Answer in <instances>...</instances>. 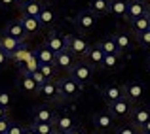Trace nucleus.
Wrapping results in <instances>:
<instances>
[{
	"mask_svg": "<svg viewBox=\"0 0 150 134\" xmlns=\"http://www.w3.org/2000/svg\"><path fill=\"white\" fill-rule=\"evenodd\" d=\"M74 64H76V57H74V55L70 53L69 49H65V51H61V53L55 55V62H53V66H55L57 70H63V72H70Z\"/></svg>",
	"mask_w": 150,
	"mask_h": 134,
	"instance_id": "nucleus-10",
	"label": "nucleus"
},
{
	"mask_svg": "<svg viewBox=\"0 0 150 134\" xmlns=\"http://www.w3.org/2000/svg\"><path fill=\"white\" fill-rule=\"evenodd\" d=\"M122 66V55H105L103 59L101 70H108V72H116Z\"/></svg>",
	"mask_w": 150,
	"mask_h": 134,
	"instance_id": "nucleus-26",
	"label": "nucleus"
},
{
	"mask_svg": "<svg viewBox=\"0 0 150 134\" xmlns=\"http://www.w3.org/2000/svg\"><path fill=\"white\" fill-rule=\"evenodd\" d=\"M33 128L36 131V134H55L53 123H33Z\"/></svg>",
	"mask_w": 150,
	"mask_h": 134,
	"instance_id": "nucleus-30",
	"label": "nucleus"
},
{
	"mask_svg": "<svg viewBox=\"0 0 150 134\" xmlns=\"http://www.w3.org/2000/svg\"><path fill=\"white\" fill-rule=\"evenodd\" d=\"M11 123H13V121H11L10 117H4V119H0V134H6V131L10 128Z\"/></svg>",
	"mask_w": 150,
	"mask_h": 134,
	"instance_id": "nucleus-36",
	"label": "nucleus"
},
{
	"mask_svg": "<svg viewBox=\"0 0 150 134\" xmlns=\"http://www.w3.org/2000/svg\"><path fill=\"white\" fill-rule=\"evenodd\" d=\"M40 74L46 77V80H55V74H57V68L53 64H40L38 66Z\"/></svg>",
	"mask_w": 150,
	"mask_h": 134,
	"instance_id": "nucleus-31",
	"label": "nucleus"
},
{
	"mask_svg": "<svg viewBox=\"0 0 150 134\" xmlns=\"http://www.w3.org/2000/svg\"><path fill=\"white\" fill-rule=\"evenodd\" d=\"M139 134H150V132H139Z\"/></svg>",
	"mask_w": 150,
	"mask_h": 134,
	"instance_id": "nucleus-48",
	"label": "nucleus"
},
{
	"mask_svg": "<svg viewBox=\"0 0 150 134\" xmlns=\"http://www.w3.org/2000/svg\"><path fill=\"white\" fill-rule=\"evenodd\" d=\"M38 23H40L42 29H53L55 23H57V11H55V8L50 6V4H44L40 15H38Z\"/></svg>",
	"mask_w": 150,
	"mask_h": 134,
	"instance_id": "nucleus-11",
	"label": "nucleus"
},
{
	"mask_svg": "<svg viewBox=\"0 0 150 134\" xmlns=\"http://www.w3.org/2000/svg\"><path fill=\"white\" fill-rule=\"evenodd\" d=\"M17 6V0H0V8L2 10H11Z\"/></svg>",
	"mask_w": 150,
	"mask_h": 134,
	"instance_id": "nucleus-38",
	"label": "nucleus"
},
{
	"mask_svg": "<svg viewBox=\"0 0 150 134\" xmlns=\"http://www.w3.org/2000/svg\"><path fill=\"white\" fill-rule=\"evenodd\" d=\"M55 115H57V113H55L51 108L40 106V108H36L34 113H33V123H53Z\"/></svg>",
	"mask_w": 150,
	"mask_h": 134,
	"instance_id": "nucleus-19",
	"label": "nucleus"
},
{
	"mask_svg": "<svg viewBox=\"0 0 150 134\" xmlns=\"http://www.w3.org/2000/svg\"><path fill=\"white\" fill-rule=\"evenodd\" d=\"M29 2H33V0H17V6L21 8V6H25V4H29Z\"/></svg>",
	"mask_w": 150,
	"mask_h": 134,
	"instance_id": "nucleus-45",
	"label": "nucleus"
},
{
	"mask_svg": "<svg viewBox=\"0 0 150 134\" xmlns=\"http://www.w3.org/2000/svg\"><path fill=\"white\" fill-rule=\"evenodd\" d=\"M23 42H19V40H15V38H11V36H6V34H0V49L4 51V53L10 57V55H13L15 51L21 47Z\"/></svg>",
	"mask_w": 150,
	"mask_h": 134,
	"instance_id": "nucleus-22",
	"label": "nucleus"
},
{
	"mask_svg": "<svg viewBox=\"0 0 150 134\" xmlns=\"http://www.w3.org/2000/svg\"><path fill=\"white\" fill-rule=\"evenodd\" d=\"M139 132L141 131L135 127V125L129 123V125H122L120 128H116V132H114V134H139Z\"/></svg>",
	"mask_w": 150,
	"mask_h": 134,
	"instance_id": "nucleus-34",
	"label": "nucleus"
},
{
	"mask_svg": "<svg viewBox=\"0 0 150 134\" xmlns=\"http://www.w3.org/2000/svg\"><path fill=\"white\" fill-rule=\"evenodd\" d=\"M69 134H86V131L80 127V125H76V127H74V128H72V131H70Z\"/></svg>",
	"mask_w": 150,
	"mask_h": 134,
	"instance_id": "nucleus-40",
	"label": "nucleus"
},
{
	"mask_svg": "<svg viewBox=\"0 0 150 134\" xmlns=\"http://www.w3.org/2000/svg\"><path fill=\"white\" fill-rule=\"evenodd\" d=\"M11 94L8 93V91H4V89H0V106L2 108H6V110H10L11 108Z\"/></svg>",
	"mask_w": 150,
	"mask_h": 134,
	"instance_id": "nucleus-33",
	"label": "nucleus"
},
{
	"mask_svg": "<svg viewBox=\"0 0 150 134\" xmlns=\"http://www.w3.org/2000/svg\"><path fill=\"white\" fill-rule=\"evenodd\" d=\"M146 13H148V17H150V6H148V10H146Z\"/></svg>",
	"mask_w": 150,
	"mask_h": 134,
	"instance_id": "nucleus-47",
	"label": "nucleus"
},
{
	"mask_svg": "<svg viewBox=\"0 0 150 134\" xmlns=\"http://www.w3.org/2000/svg\"><path fill=\"white\" fill-rule=\"evenodd\" d=\"M8 62H10V57H8V55L4 53L2 49H0V68H4V66H6Z\"/></svg>",
	"mask_w": 150,
	"mask_h": 134,
	"instance_id": "nucleus-39",
	"label": "nucleus"
},
{
	"mask_svg": "<svg viewBox=\"0 0 150 134\" xmlns=\"http://www.w3.org/2000/svg\"><path fill=\"white\" fill-rule=\"evenodd\" d=\"M38 94L44 98L46 102H59L61 100V93H59V85L55 80H48L38 87Z\"/></svg>",
	"mask_w": 150,
	"mask_h": 134,
	"instance_id": "nucleus-9",
	"label": "nucleus"
},
{
	"mask_svg": "<svg viewBox=\"0 0 150 134\" xmlns=\"http://www.w3.org/2000/svg\"><path fill=\"white\" fill-rule=\"evenodd\" d=\"M19 23L23 25V29H25L27 36H36V34L42 30L40 23H38V17H29V15H21V17H19Z\"/></svg>",
	"mask_w": 150,
	"mask_h": 134,
	"instance_id": "nucleus-20",
	"label": "nucleus"
},
{
	"mask_svg": "<svg viewBox=\"0 0 150 134\" xmlns=\"http://www.w3.org/2000/svg\"><path fill=\"white\" fill-rule=\"evenodd\" d=\"M4 117H8V110L0 106V119H4Z\"/></svg>",
	"mask_w": 150,
	"mask_h": 134,
	"instance_id": "nucleus-44",
	"label": "nucleus"
},
{
	"mask_svg": "<svg viewBox=\"0 0 150 134\" xmlns=\"http://www.w3.org/2000/svg\"><path fill=\"white\" fill-rule=\"evenodd\" d=\"M33 55H34V59L38 61V64H53V62H55V53H51L44 44L38 47Z\"/></svg>",
	"mask_w": 150,
	"mask_h": 134,
	"instance_id": "nucleus-24",
	"label": "nucleus"
},
{
	"mask_svg": "<svg viewBox=\"0 0 150 134\" xmlns=\"http://www.w3.org/2000/svg\"><path fill=\"white\" fill-rule=\"evenodd\" d=\"M97 25V15L93 13L89 8L86 10H80L74 17V27H76L80 32H91Z\"/></svg>",
	"mask_w": 150,
	"mask_h": 134,
	"instance_id": "nucleus-2",
	"label": "nucleus"
},
{
	"mask_svg": "<svg viewBox=\"0 0 150 134\" xmlns=\"http://www.w3.org/2000/svg\"><path fill=\"white\" fill-rule=\"evenodd\" d=\"M141 132H150V119H148L146 123L143 125V128H141Z\"/></svg>",
	"mask_w": 150,
	"mask_h": 134,
	"instance_id": "nucleus-43",
	"label": "nucleus"
},
{
	"mask_svg": "<svg viewBox=\"0 0 150 134\" xmlns=\"http://www.w3.org/2000/svg\"><path fill=\"white\" fill-rule=\"evenodd\" d=\"M97 45L103 49V53H105V55H120L118 45H116V42H114V36H105Z\"/></svg>",
	"mask_w": 150,
	"mask_h": 134,
	"instance_id": "nucleus-29",
	"label": "nucleus"
},
{
	"mask_svg": "<svg viewBox=\"0 0 150 134\" xmlns=\"http://www.w3.org/2000/svg\"><path fill=\"white\" fill-rule=\"evenodd\" d=\"M146 10H148V6H146V2H144V0H129V4H127V15H125V19H127V21H133V19L144 15V13H146Z\"/></svg>",
	"mask_w": 150,
	"mask_h": 134,
	"instance_id": "nucleus-17",
	"label": "nucleus"
},
{
	"mask_svg": "<svg viewBox=\"0 0 150 134\" xmlns=\"http://www.w3.org/2000/svg\"><path fill=\"white\" fill-rule=\"evenodd\" d=\"M114 36V42H116L118 45V51H120V55L124 53H129V51L133 49V36L129 32H116L112 34Z\"/></svg>",
	"mask_w": 150,
	"mask_h": 134,
	"instance_id": "nucleus-18",
	"label": "nucleus"
},
{
	"mask_svg": "<svg viewBox=\"0 0 150 134\" xmlns=\"http://www.w3.org/2000/svg\"><path fill=\"white\" fill-rule=\"evenodd\" d=\"M53 127H55V131H59V132H70L76 127V119H74L70 113H59L53 119Z\"/></svg>",
	"mask_w": 150,
	"mask_h": 134,
	"instance_id": "nucleus-15",
	"label": "nucleus"
},
{
	"mask_svg": "<svg viewBox=\"0 0 150 134\" xmlns=\"http://www.w3.org/2000/svg\"><path fill=\"white\" fill-rule=\"evenodd\" d=\"M144 68H146V72L150 74V53L146 55V59H144Z\"/></svg>",
	"mask_w": 150,
	"mask_h": 134,
	"instance_id": "nucleus-42",
	"label": "nucleus"
},
{
	"mask_svg": "<svg viewBox=\"0 0 150 134\" xmlns=\"http://www.w3.org/2000/svg\"><path fill=\"white\" fill-rule=\"evenodd\" d=\"M144 93H146L144 83H141V81H137V80L127 81V83L124 85V98L127 102H131V104H139V102H143Z\"/></svg>",
	"mask_w": 150,
	"mask_h": 134,
	"instance_id": "nucleus-3",
	"label": "nucleus"
},
{
	"mask_svg": "<svg viewBox=\"0 0 150 134\" xmlns=\"http://www.w3.org/2000/svg\"><path fill=\"white\" fill-rule=\"evenodd\" d=\"M2 34H6V36H11V38H15V40H19V42H25L27 38V32H25V29H23V25L19 23V19L17 21H10L6 27H4V32Z\"/></svg>",
	"mask_w": 150,
	"mask_h": 134,
	"instance_id": "nucleus-16",
	"label": "nucleus"
},
{
	"mask_svg": "<svg viewBox=\"0 0 150 134\" xmlns=\"http://www.w3.org/2000/svg\"><path fill=\"white\" fill-rule=\"evenodd\" d=\"M23 134H36V131L33 128V125H29V127L23 128Z\"/></svg>",
	"mask_w": 150,
	"mask_h": 134,
	"instance_id": "nucleus-41",
	"label": "nucleus"
},
{
	"mask_svg": "<svg viewBox=\"0 0 150 134\" xmlns=\"http://www.w3.org/2000/svg\"><path fill=\"white\" fill-rule=\"evenodd\" d=\"M103 59H105V53H103V49L99 45H91L88 51V55H86V62H88L91 68H101L103 64Z\"/></svg>",
	"mask_w": 150,
	"mask_h": 134,
	"instance_id": "nucleus-21",
	"label": "nucleus"
},
{
	"mask_svg": "<svg viewBox=\"0 0 150 134\" xmlns=\"http://www.w3.org/2000/svg\"><path fill=\"white\" fill-rule=\"evenodd\" d=\"M19 89L27 94H38V85L34 83L30 72L25 68H21V72H19Z\"/></svg>",
	"mask_w": 150,
	"mask_h": 134,
	"instance_id": "nucleus-13",
	"label": "nucleus"
},
{
	"mask_svg": "<svg viewBox=\"0 0 150 134\" xmlns=\"http://www.w3.org/2000/svg\"><path fill=\"white\" fill-rule=\"evenodd\" d=\"M89 47H91V44H89L88 40H86L84 36H72V34H67V49L70 51V53L74 55V57H80V59H86V55H88Z\"/></svg>",
	"mask_w": 150,
	"mask_h": 134,
	"instance_id": "nucleus-1",
	"label": "nucleus"
},
{
	"mask_svg": "<svg viewBox=\"0 0 150 134\" xmlns=\"http://www.w3.org/2000/svg\"><path fill=\"white\" fill-rule=\"evenodd\" d=\"M127 4L129 0H110V13L118 19L125 17L127 15Z\"/></svg>",
	"mask_w": 150,
	"mask_h": 134,
	"instance_id": "nucleus-27",
	"label": "nucleus"
},
{
	"mask_svg": "<svg viewBox=\"0 0 150 134\" xmlns=\"http://www.w3.org/2000/svg\"><path fill=\"white\" fill-rule=\"evenodd\" d=\"M131 110H133V104L127 102L125 98L118 102H112V104H106V112L110 113L112 119H124V117H129L131 115Z\"/></svg>",
	"mask_w": 150,
	"mask_h": 134,
	"instance_id": "nucleus-7",
	"label": "nucleus"
},
{
	"mask_svg": "<svg viewBox=\"0 0 150 134\" xmlns=\"http://www.w3.org/2000/svg\"><path fill=\"white\" fill-rule=\"evenodd\" d=\"M44 8V2L42 0H33V2L21 6V15H29V17H38Z\"/></svg>",
	"mask_w": 150,
	"mask_h": 134,
	"instance_id": "nucleus-28",
	"label": "nucleus"
},
{
	"mask_svg": "<svg viewBox=\"0 0 150 134\" xmlns=\"http://www.w3.org/2000/svg\"><path fill=\"white\" fill-rule=\"evenodd\" d=\"M55 134H69V132H59V131H55Z\"/></svg>",
	"mask_w": 150,
	"mask_h": 134,
	"instance_id": "nucleus-46",
	"label": "nucleus"
},
{
	"mask_svg": "<svg viewBox=\"0 0 150 134\" xmlns=\"http://www.w3.org/2000/svg\"><path fill=\"white\" fill-rule=\"evenodd\" d=\"M23 128L25 127H21V125H17V123H11L10 128L6 131V134H23Z\"/></svg>",
	"mask_w": 150,
	"mask_h": 134,
	"instance_id": "nucleus-37",
	"label": "nucleus"
},
{
	"mask_svg": "<svg viewBox=\"0 0 150 134\" xmlns=\"http://www.w3.org/2000/svg\"><path fill=\"white\" fill-rule=\"evenodd\" d=\"M129 119H131V125H135V127L141 131V128H143V125L150 119V108H148V106H144V104L135 106V108L131 110Z\"/></svg>",
	"mask_w": 150,
	"mask_h": 134,
	"instance_id": "nucleus-12",
	"label": "nucleus"
},
{
	"mask_svg": "<svg viewBox=\"0 0 150 134\" xmlns=\"http://www.w3.org/2000/svg\"><path fill=\"white\" fill-rule=\"evenodd\" d=\"M101 98L106 104H112L124 98V85L120 83H106L101 87Z\"/></svg>",
	"mask_w": 150,
	"mask_h": 134,
	"instance_id": "nucleus-8",
	"label": "nucleus"
},
{
	"mask_svg": "<svg viewBox=\"0 0 150 134\" xmlns=\"http://www.w3.org/2000/svg\"><path fill=\"white\" fill-rule=\"evenodd\" d=\"M129 25H131L133 34H141V32H144V30H148L150 29V17H148V13H144V15H141V17L129 21Z\"/></svg>",
	"mask_w": 150,
	"mask_h": 134,
	"instance_id": "nucleus-25",
	"label": "nucleus"
},
{
	"mask_svg": "<svg viewBox=\"0 0 150 134\" xmlns=\"http://www.w3.org/2000/svg\"><path fill=\"white\" fill-rule=\"evenodd\" d=\"M91 121H93V127L99 132H106V131H110V128H114V119L110 117L108 112H97L95 115L91 117Z\"/></svg>",
	"mask_w": 150,
	"mask_h": 134,
	"instance_id": "nucleus-14",
	"label": "nucleus"
},
{
	"mask_svg": "<svg viewBox=\"0 0 150 134\" xmlns=\"http://www.w3.org/2000/svg\"><path fill=\"white\" fill-rule=\"evenodd\" d=\"M57 85H59L61 98H69V100L76 98L78 94H80V91H82V85L78 83V81H74L70 76H69V77H63V80H59Z\"/></svg>",
	"mask_w": 150,
	"mask_h": 134,
	"instance_id": "nucleus-5",
	"label": "nucleus"
},
{
	"mask_svg": "<svg viewBox=\"0 0 150 134\" xmlns=\"http://www.w3.org/2000/svg\"><path fill=\"white\" fill-rule=\"evenodd\" d=\"M30 76H33L34 83H36L38 87H40L42 83H46V81H48V80H46V77H44V76H42V74H40V70H33V72H30Z\"/></svg>",
	"mask_w": 150,
	"mask_h": 134,
	"instance_id": "nucleus-35",
	"label": "nucleus"
},
{
	"mask_svg": "<svg viewBox=\"0 0 150 134\" xmlns=\"http://www.w3.org/2000/svg\"><path fill=\"white\" fill-rule=\"evenodd\" d=\"M44 45L55 55L61 53V51L67 49V34H61V32H57V30H50V34L44 40Z\"/></svg>",
	"mask_w": 150,
	"mask_h": 134,
	"instance_id": "nucleus-6",
	"label": "nucleus"
},
{
	"mask_svg": "<svg viewBox=\"0 0 150 134\" xmlns=\"http://www.w3.org/2000/svg\"><path fill=\"white\" fill-rule=\"evenodd\" d=\"M135 38H137V42H139L141 47L150 49V29L144 30V32H141V34H135Z\"/></svg>",
	"mask_w": 150,
	"mask_h": 134,
	"instance_id": "nucleus-32",
	"label": "nucleus"
},
{
	"mask_svg": "<svg viewBox=\"0 0 150 134\" xmlns=\"http://www.w3.org/2000/svg\"><path fill=\"white\" fill-rule=\"evenodd\" d=\"M69 76L72 77L74 81H78L80 85H86L93 80V68L88 62H76V64L72 66V70L69 72Z\"/></svg>",
	"mask_w": 150,
	"mask_h": 134,
	"instance_id": "nucleus-4",
	"label": "nucleus"
},
{
	"mask_svg": "<svg viewBox=\"0 0 150 134\" xmlns=\"http://www.w3.org/2000/svg\"><path fill=\"white\" fill-rule=\"evenodd\" d=\"M88 8L97 15V17H103V15L110 13V0H89Z\"/></svg>",
	"mask_w": 150,
	"mask_h": 134,
	"instance_id": "nucleus-23",
	"label": "nucleus"
}]
</instances>
